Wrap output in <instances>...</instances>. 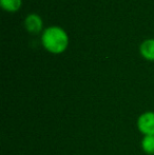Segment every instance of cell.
Instances as JSON below:
<instances>
[{"instance_id": "1", "label": "cell", "mask_w": 154, "mask_h": 155, "mask_svg": "<svg viewBox=\"0 0 154 155\" xmlns=\"http://www.w3.org/2000/svg\"><path fill=\"white\" fill-rule=\"evenodd\" d=\"M42 45L52 53H61L68 45V35L59 27L48 28L41 37Z\"/></svg>"}, {"instance_id": "2", "label": "cell", "mask_w": 154, "mask_h": 155, "mask_svg": "<svg viewBox=\"0 0 154 155\" xmlns=\"http://www.w3.org/2000/svg\"><path fill=\"white\" fill-rule=\"evenodd\" d=\"M137 127L145 136L154 135V112H146L140 115L137 120Z\"/></svg>"}, {"instance_id": "3", "label": "cell", "mask_w": 154, "mask_h": 155, "mask_svg": "<svg viewBox=\"0 0 154 155\" xmlns=\"http://www.w3.org/2000/svg\"><path fill=\"white\" fill-rule=\"evenodd\" d=\"M25 27L31 33H38L42 28V20L37 14H30L25 20Z\"/></svg>"}, {"instance_id": "4", "label": "cell", "mask_w": 154, "mask_h": 155, "mask_svg": "<svg viewBox=\"0 0 154 155\" xmlns=\"http://www.w3.org/2000/svg\"><path fill=\"white\" fill-rule=\"evenodd\" d=\"M140 53L147 59L154 60V39H147L140 45Z\"/></svg>"}, {"instance_id": "5", "label": "cell", "mask_w": 154, "mask_h": 155, "mask_svg": "<svg viewBox=\"0 0 154 155\" xmlns=\"http://www.w3.org/2000/svg\"><path fill=\"white\" fill-rule=\"evenodd\" d=\"M142 147L147 154L154 155V135L145 136L142 140Z\"/></svg>"}, {"instance_id": "6", "label": "cell", "mask_w": 154, "mask_h": 155, "mask_svg": "<svg viewBox=\"0 0 154 155\" xmlns=\"http://www.w3.org/2000/svg\"><path fill=\"white\" fill-rule=\"evenodd\" d=\"M1 6L6 11H17L21 5V0H0Z\"/></svg>"}]
</instances>
